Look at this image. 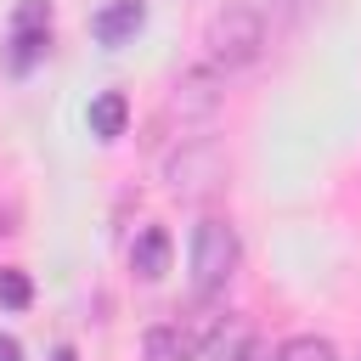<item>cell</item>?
<instances>
[{"label":"cell","mask_w":361,"mask_h":361,"mask_svg":"<svg viewBox=\"0 0 361 361\" xmlns=\"http://www.w3.org/2000/svg\"><path fill=\"white\" fill-rule=\"evenodd\" d=\"M51 45V0H17L11 11V68L28 73Z\"/></svg>","instance_id":"277c9868"},{"label":"cell","mask_w":361,"mask_h":361,"mask_svg":"<svg viewBox=\"0 0 361 361\" xmlns=\"http://www.w3.org/2000/svg\"><path fill=\"white\" fill-rule=\"evenodd\" d=\"M203 45H209V62L214 68H248L265 51V17L254 6H226V11H214Z\"/></svg>","instance_id":"7a4b0ae2"},{"label":"cell","mask_w":361,"mask_h":361,"mask_svg":"<svg viewBox=\"0 0 361 361\" xmlns=\"http://www.w3.org/2000/svg\"><path fill=\"white\" fill-rule=\"evenodd\" d=\"M90 135H102V141H118L124 135V124H130V102H124V90H102L96 102H90Z\"/></svg>","instance_id":"ba28073f"},{"label":"cell","mask_w":361,"mask_h":361,"mask_svg":"<svg viewBox=\"0 0 361 361\" xmlns=\"http://www.w3.org/2000/svg\"><path fill=\"white\" fill-rule=\"evenodd\" d=\"M209 350H214V361H254V333H237V338H226V327L209 338Z\"/></svg>","instance_id":"8fae6325"},{"label":"cell","mask_w":361,"mask_h":361,"mask_svg":"<svg viewBox=\"0 0 361 361\" xmlns=\"http://www.w3.org/2000/svg\"><path fill=\"white\" fill-rule=\"evenodd\" d=\"M51 361H79V355H73V344H56V355H51Z\"/></svg>","instance_id":"4fadbf2b"},{"label":"cell","mask_w":361,"mask_h":361,"mask_svg":"<svg viewBox=\"0 0 361 361\" xmlns=\"http://www.w3.org/2000/svg\"><path fill=\"white\" fill-rule=\"evenodd\" d=\"M192 355H197V344L186 338L180 322H158L141 333V361H192Z\"/></svg>","instance_id":"52a82bcc"},{"label":"cell","mask_w":361,"mask_h":361,"mask_svg":"<svg viewBox=\"0 0 361 361\" xmlns=\"http://www.w3.org/2000/svg\"><path fill=\"white\" fill-rule=\"evenodd\" d=\"M0 361H23V344L11 333H0Z\"/></svg>","instance_id":"7c38bea8"},{"label":"cell","mask_w":361,"mask_h":361,"mask_svg":"<svg viewBox=\"0 0 361 361\" xmlns=\"http://www.w3.org/2000/svg\"><path fill=\"white\" fill-rule=\"evenodd\" d=\"M0 305H6V310H28V305H34V282H28V271L0 265Z\"/></svg>","instance_id":"30bf717a"},{"label":"cell","mask_w":361,"mask_h":361,"mask_svg":"<svg viewBox=\"0 0 361 361\" xmlns=\"http://www.w3.org/2000/svg\"><path fill=\"white\" fill-rule=\"evenodd\" d=\"M141 23H147V0H107L90 17V34H96V45H124V39H135Z\"/></svg>","instance_id":"5b68a950"},{"label":"cell","mask_w":361,"mask_h":361,"mask_svg":"<svg viewBox=\"0 0 361 361\" xmlns=\"http://www.w3.org/2000/svg\"><path fill=\"white\" fill-rule=\"evenodd\" d=\"M237 259H243V243H237L231 220L209 214V220H197V226H192V288H197L203 299H209V293H220V288L231 282Z\"/></svg>","instance_id":"6da1fadb"},{"label":"cell","mask_w":361,"mask_h":361,"mask_svg":"<svg viewBox=\"0 0 361 361\" xmlns=\"http://www.w3.org/2000/svg\"><path fill=\"white\" fill-rule=\"evenodd\" d=\"M271 361H338V350L322 338V333H293V338H282L276 344V355Z\"/></svg>","instance_id":"9c48e42d"},{"label":"cell","mask_w":361,"mask_h":361,"mask_svg":"<svg viewBox=\"0 0 361 361\" xmlns=\"http://www.w3.org/2000/svg\"><path fill=\"white\" fill-rule=\"evenodd\" d=\"M214 107H220V68H214V62L180 68V79H175L169 96H164V118L197 124V118H214Z\"/></svg>","instance_id":"3957f363"},{"label":"cell","mask_w":361,"mask_h":361,"mask_svg":"<svg viewBox=\"0 0 361 361\" xmlns=\"http://www.w3.org/2000/svg\"><path fill=\"white\" fill-rule=\"evenodd\" d=\"M169 254H175V243H169L164 226H147V231L130 243V265H135V276H147V282H158V276L169 271Z\"/></svg>","instance_id":"8992f818"}]
</instances>
